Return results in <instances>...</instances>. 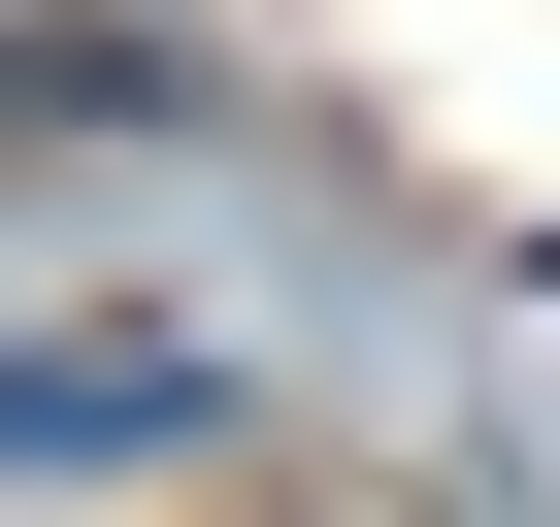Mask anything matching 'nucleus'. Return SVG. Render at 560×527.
Returning <instances> with one entry per match:
<instances>
[{
  "label": "nucleus",
  "instance_id": "1",
  "mask_svg": "<svg viewBox=\"0 0 560 527\" xmlns=\"http://www.w3.org/2000/svg\"><path fill=\"white\" fill-rule=\"evenodd\" d=\"M198 429H231L198 330H0V494L34 461H198Z\"/></svg>",
  "mask_w": 560,
  "mask_h": 527
}]
</instances>
